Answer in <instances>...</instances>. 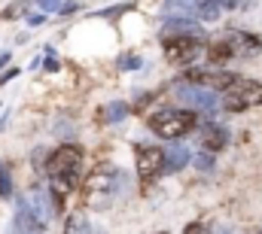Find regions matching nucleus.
<instances>
[{"mask_svg": "<svg viewBox=\"0 0 262 234\" xmlns=\"http://www.w3.org/2000/svg\"><path fill=\"white\" fill-rule=\"evenodd\" d=\"M128 195V174L113 168V165H101L82 182V201L89 210H110L119 198Z\"/></svg>", "mask_w": 262, "mask_h": 234, "instance_id": "nucleus-1", "label": "nucleus"}, {"mask_svg": "<svg viewBox=\"0 0 262 234\" xmlns=\"http://www.w3.org/2000/svg\"><path fill=\"white\" fill-rule=\"evenodd\" d=\"M146 128L162 140H180L198 128V113L180 107H156L146 116Z\"/></svg>", "mask_w": 262, "mask_h": 234, "instance_id": "nucleus-2", "label": "nucleus"}, {"mask_svg": "<svg viewBox=\"0 0 262 234\" xmlns=\"http://www.w3.org/2000/svg\"><path fill=\"white\" fill-rule=\"evenodd\" d=\"M262 104V82L259 79H238L232 88L223 91V110L226 113H244Z\"/></svg>", "mask_w": 262, "mask_h": 234, "instance_id": "nucleus-3", "label": "nucleus"}, {"mask_svg": "<svg viewBox=\"0 0 262 234\" xmlns=\"http://www.w3.org/2000/svg\"><path fill=\"white\" fill-rule=\"evenodd\" d=\"M220 3L216 0H165L162 12L168 18H192V21H216L220 18Z\"/></svg>", "mask_w": 262, "mask_h": 234, "instance_id": "nucleus-4", "label": "nucleus"}, {"mask_svg": "<svg viewBox=\"0 0 262 234\" xmlns=\"http://www.w3.org/2000/svg\"><path fill=\"white\" fill-rule=\"evenodd\" d=\"M174 95H177V101H180L186 110H192V113H207V116H213V113H220V107H223V98H220L216 91L201 88V85H189V82H180V85L174 88Z\"/></svg>", "mask_w": 262, "mask_h": 234, "instance_id": "nucleus-5", "label": "nucleus"}, {"mask_svg": "<svg viewBox=\"0 0 262 234\" xmlns=\"http://www.w3.org/2000/svg\"><path fill=\"white\" fill-rule=\"evenodd\" d=\"M238 79H241L238 73L223 70V67H213V64H210V67H189V70L183 73V82L210 88V91H226V88H232Z\"/></svg>", "mask_w": 262, "mask_h": 234, "instance_id": "nucleus-6", "label": "nucleus"}, {"mask_svg": "<svg viewBox=\"0 0 262 234\" xmlns=\"http://www.w3.org/2000/svg\"><path fill=\"white\" fill-rule=\"evenodd\" d=\"M162 52L171 64H192L207 52V43L195 37H168L162 40Z\"/></svg>", "mask_w": 262, "mask_h": 234, "instance_id": "nucleus-7", "label": "nucleus"}, {"mask_svg": "<svg viewBox=\"0 0 262 234\" xmlns=\"http://www.w3.org/2000/svg\"><path fill=\"white\" fill-rule=\"evenodd\" d=\"M34 216H37V222L40 225H49L52 219H55V213H58V204H55V198H52V192H49V185H31L21 198H18Z\"/></svg>", "mask_w": 262, "mask_h": 234, "instance_id": "nucleus-8", "label": "nucleus"}, {"mask_svg": "<svg viewBox=\"0 0 262 234\" xmlns=\"http://www.w3.org/2000/svg\"><path fill=\"white\" fill-rule=\"evenodd\" d=\"M79 165H82V149L76 143H61L55 152H49L46 158V174L52 176H67V174H79Z\"/></svg>", "mask_w": 262, "mask_h": 234, "instance_id": "nucleus-9", "label": "nucleus"}, {"mask_svg": "<svg viewBox=\"0 0 262 234\" xmlns=\"http://www.w3.org/2000/svg\"><path fill=\"white\" fill-rule=\"evenodd\" d=\"M162 174H165V149L137 146V176L143 182H156Z\"/></svg>", "mask_w": 262, "mask_h": 234, "instance_id": "nucleus-10", "label": "nucleus"}, {"mask_svg": "<svg viewBox=\"0 0 262 234\" xmlns=\"http://www.w3.org/2000/svg\"><path fill=\"white\" fill-rule=\"evenodd\" d=\"M223 40H226V46L232 49L235 58H253V55L262 52V40L256 34H247V31H229Z\"/></svg>", "mask_w": 262, "mask_h": 234, "instance_id": "nucleus-11", "label": "nucleus"}, {"mask_svg": "<svg viewBox=\"0 0 262 234\" xmlns=\"http://www.w3.org/2000/svg\"><path fill=\"white\" fill-rule=\"evenodd\" d=\"M198 146H201V152H210V155H216V152H223V149L229 146V131H226L223 125H213V122H207V125H201Z\"/></svg>", "mask_w": 262, "mask_h": 234, "instance_id": "nucleus-12", "label": "nucleus"}, {"mask_svg": "<svg viewBox=\"0 0 262 234\" xmlns=\"http://www.w3.org/2000/svg\"><path fill=\"white\" fill-rule=\"evenodd\" d=\"M168 37H195V40H204L207 34H204V28L198 21H192V18H168L162 25V40H168Z\"/></svg>", "mask_w": 262, "mask_h": 234, "instance_id": "nucleus-13", "label": "nucleus"}, {"mask_svg": "<svg viewBox=\"0 0 262 234\" xmlns=\"http://www.w3.org/2000/svg\"><path fill=\"white\" fill-rule=\"evenodd\" d=\"M46 225H40L37 222V216L18 201V207H15V213H12V225H9V234H43Z\"/></svg>", "mask_w": 262, "mask_h": 234, "instance_id": "nucleus-14", "label": "nucleus"}, {"mask_svg": "<svg viewBox=\"0 0 262 234\" xmlns=\"http://www.w3.org/2000/svg\"><path fill=\"white\" fill-rule=\"evenodd\" d=\"M189 161H192V152H189L183 143L174 140V143L165 149V174H177V171H183Z\"/></svg>", "mask_w": 262, "mask_h": 234, "instance_id": "nucleus-15", "label": "nucleus"}, {"mask_svg": "<svg viewBox=\"0 0 262 234\" xmlns=\"http://www.w3.org/2000/svg\"><path fill=\"white\" fill-rule=\"evenodd\" d=\"M64 234H104L101 225H92L82 213H70L64 222Z\"/></svg>", "mask_w": 262, "mask_h": 234, "instance_id": "nucleus-16", "label": "nucleus"}, {"mask_svg": "<svg viewBox=\"0 0 262 234\" xmlns=\"http://www.w3.org/2000/svg\"><path fill=\"white\" fill-rule=\"evenodd\" d=\"M125 116H128V104H125V101H113V104H107V107H104V113H101V122L113 125V122H122Z\"/></svg>", "mask_w": 262, "mask_h": 234, "instance_id": "nucleus-17", "label": "nucleus"}, {"mask_svg": "<svg viewBox=\"0 0 262 234\" xmlns=\"http://www.w3.org/2000/svg\"><path fill=\"white\" fill-rule=\"evenodd\" d=\"M15 185H12V176L6 174V168L0 165V198H12Z\"/></svg>", "mask_w": 262, "mask_h": 234, "instance_id": "nucleus-18", "label": "nucleus"}, {"mask_svg": "<svg viewBox=\"0 0 262 234\" xmlns=\"http://www.w3.org/2000/svg\"><path fill=\"white\" fill-rule=\"evenodd\" d=\"M55 134H58V137H73V134H76V125H73V122H67L64 116L58 119V122H55Z\"/></svg>", "mask_w": 262, "mask_h": 234, "instance_id": "nucleus-19", "label": "nucleus"}, {"mask_svg": "<svg viewBox=\"0 0 262 234\" xmlns=\"http://www.w3.org/2000/svg\"><path fill=\"white\" fill-rule=\"evenodd\" d=\"M143 67V58H137V55H122L119 58V70H140Z\"/></svg>", "mask_w": 262, "mask_h": 234, "instance_id": "nucleus-20", "label": "nucleus"}, {"mask_svg": "<svg viewBox=\"0 0 262 234\" xmlns=\"http://www.w3.org/2000/svg\"><path fill=\"white\" fill-rule=\"evenodd\" d=\"M3 15H6V18H18V15H28V3H25V0H21V3H9Z\"/></svg>", "mask_w": 262, "mask_h": 234, "instance_id": "nucleus-21", "label": "nucleus"}, {"mask_svg": "<svg viewBox=\"0 0 262 234\" xmlns=\"http://www.w3.org/2000/svg\"><path fill=\"white\" fill-rule=\"evenodd\" d=\"M183 234H213V231H210L207 222H189V225L183 228Z\"/></svg>", "mask_w": 262, "mask_h": 234, "instance_id": "nucleus-22", "label": "nucleus"}, {"mask_svg": "<svg viewBox=\"0 0 262 234\" xmlns=\"http://www.w3.org/2000/svg\"><path fill=\"white\" fill-rule=\"evenodd\" d=\"M195 165L201 171H210V168H213V155H210V152H201V155H195Z\"/></svg>", "mask_w": 262, "mask_h": 234, "instance_id": "nucleus-23", "label": "nucleus"}, {"mask_svg": "<svg viewBox=\"0 0 262 234\" xmlns=\"http://www.w3.org/2000/svg\"><path fill=\"white\" fill-rule=\"evenodd\" d=\"M37 6H40L43 12H58V9H61V0H37Z\"/></svg>", "mask_w": 262, "mask_h": 234, "instance_id": "nucleus-24", "label": "nucleus"}, {"mask_svg": "<svg viewBox=\"0 0 262 234\" xmlns=\"http://www.w3.org/2000/svg\"><path fill=\"white\" fill-rule=\"evenodd\" d=\"M76 9H79V3H73V0H70V3H61L58 15H70V12H76Z\"/></svg>", "mask_w": 262, "mask_h": 234, "instance_id": "nucleus-25", "label": "nucleus"}, {"mask_svg": "<svg viewBox=\"0 0 262 234\" xmlns=\"http://www.w3.org/2000/svg\"><path fill=\"white\" fill-rule=\"evenodd\" d=\"M46 21V12H40V15H28V25L31 28H37V25H43Z\"/></svg>", "mask_w": 262, "mask_h": 234, "instance_id": "nucleus-26", "label": "nucleus"}, {"mask_svg": "<svg viewBox=\"0 0 262 234\" xmlns=\"http://www.w3.org/2000/svg\"><path fill=\"white\" fill-rule=\"evenodd\" d=\"M15 76H18V70H15V67H12V70H6V73L0 76V85H6V82H9V79H15Z\"/></svg>", "mask_w": 262, "mask_h": 234, "instance_id": "nucleus-27", "label": "nucleus"}, {"mask_svg": "<svg viewBox=\"0 0 262 234\" xmlns=\"http://www.w3.org/2000/svg\"><path fill=\"white\" fill-rule=\"evenodd\" d=\"M223 9H235V6H241V0H216Z\"/></svg>", "mask_w": 262, "mask_h": 234, "instance_id": "nucleus-28", "label": "nucleus"}, {"mask_svg": "<svg viewBox=\"0 0 262 234\" xmlns=\"http://www.w3.org/2000/svg\"><path fill=\"white\" fill-rule=\"evenodd\" d=\"M46 64V70H58V61H55V55H49V61H43Z\"/></svg>", "mask_w": 262, "mask_h": 234, "instance_id": "nucleus-29", "label": "nucleus"}, {"mask_svg": "<svg viewBox=\"0 0 262 234\" xmlns=\"http://www.w3.org/2000/svg\"><path fill=\"white\" fill-rule=\"evenodd\" d=\"M9 58H12V55H9V52H0V70H3V67H6V64H9Z\"/></svg>", "mask_w": 262, "mask_h": 234, "instance_id": "nucleus-30", "label": "nucleus"}, {"mask_svg": "<svg viewBox=\"0 0 262 234\" xmlns=\"http://www.w3.org/2000/svg\"><path fill=\"white\" fill-rule=\"evenodd\" d=\"M213 234H238V231H235V228H229V225H223V228H216Z\"/></svg>", "mask_w": 262, "mask_h": 234, "instance_id": "nucleus-31", "label": "nucleus"}, {"mask_svg": "<svg viewBox=\"0 0 262 234\" xmlns=\"http://www.w3.org/2000/svg\"><path fill=\"white\" fill-rule=\"evenodd\" d=\"M253 234H262V228H256V231H253Z\"/></svg>", "mask_w": 262, "mask_h": 234, "instance_id": "nucleus-32", "label": "nucleus"}, {"mask_svg": "<svg viewBox=\"0 0 262 234\" xmlns=\"http://www.w3.org/2000/svg\"><path fill=\"white\" fill-rule=\"evenodd\" d=\"M156 234H168V231H156Z\"/></svg>", "mask_w": 262, "mask_h": 234, "instance_id": "nucleus-33", "label": "nucleus"}]
</instances>
